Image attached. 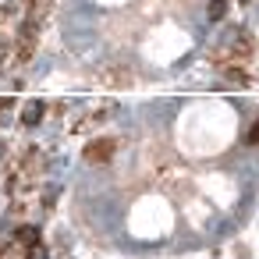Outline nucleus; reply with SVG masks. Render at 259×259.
I'll return each mask as SVG.
<instances>
[{
    "instance_id": "nucleus-7",
    "label": "nucleus",
    "mask_w": 259,
    "mask_h": 259,
    "mask_svg": "<svg viewBox=\"0 0 259 259\" xmlns=\"http://www.w3.org/2000/svg\"><path fill=\"white\" fill-rule=\"evenodd\" d=\"M224 75H227V78H231L234 85H245V82H248V75H245L241 68H224Z\"/></svg>"
},
{
    "instance_id": "nucleus-1",
    "label": "nucleus",
    "mask_w": 259,
    "mask_h": 259,
    "mask_svg": "<svg viewBox=\"0 0 259 259\" xmlns=\"http://www.w3.org/2000/svg\"><path fill=\"white\" fill-rule=\"evenodd\" d=\"M114 153H117V139H107V135H103V139H93V142L85 146V160H89V163H107Z\"/></svg>"
},
{
    "instance_id": "nucleus-9",
    "label": "nucleus",
    "mask_w": 259,
    "mask_h": 259,
    "mask_svg": "<svg viewBox=\"0 0 259 259\" xmlns=\"http://www.w3.org/2000/svg\"><path fill=\"white\" fill-rule=\"evenodd\" d=\"M245 142H248V146H259V121H255V124L248 128V135H245Z\"/></svg>"
},
{
    "instance_id": "nucleus-6",
    "label": "nucleus",
    "mask_w": 259,
    "mask_h": 259,
    "mask_svg": "<svg viewBox=\"0 0 259 259\" xmlns=\"http://www.w3.org/2000/svg\"><path fill=\"white\" fill-rule=\"evenodd\" d=\"M206 15H209L213 22H220V18L227 15V0H209V8H206Z\"/></svg>"
},
{
    "instance_id": "nucleus-11",
    "label": "nucleus",
    "mask_w": 259,
    "mask_h": 259,
    "mask_svg": "<svg viewBox=\"0 0 259 259\" xmlns=\"http://www.w3.org/2000/svg\"><path fill=\"white\" fill-rule=\"evenodd\" d=\"M4 156H8V146H4V142H0V160H4Z\"/></svg>"
},
{
    "instance_id": "nucleus-3",
    "label": "nucleus",
    "mask_w": 259,
    "mask_h": 259,
    "mask_svg": "<svg viewBox=\"0 0 259 259\" xmlns=\"http://www.w3.org/2000/svg\"><path fill=\"white\" fill-rule=\"evenodd\" d=\"M43 114H47V107H43L39 100H32V103H25V110H22V124H25V128H36V124L43 121Z\"/></svg>"
},
{
    "instance_id": "nucleus-8",
    "label": "nucleus",
    "mask_w": 259,
    "mask_h": 259,
    "mask_svg": "<svg viewBox=\"0 0 259 259\" xmlns=\"http://www.w3.org/2000/svg\"><path fill=\"white\" fill-rule=\"evenodd\" d=\"M15 100H0V124H8V114H11Z\"/></svg>"
},
{
    "instance_id": "nucleus-4",
    "label": "nucleus",
    "mask_w": 259,
    "mask_h": 259,
    "mask_svg": "<svg viewBox=\"0 0 259 259\" xmlns=\"http://www.w3.org/2000/svg\"><path fill=\"white\" fill-rule=\"evenodd\" d=\"M15 241L25 248V245H32V241H39V227H32V224H22L18 231H15Z\"/></svg>"
},
{
    "instance_id": "nucleus-5",
    "label": "nucleus",
    "mask_w": 259,
    "mask_h": 259,
    "mask_svg": "<svg viewBox=\"0 0 259 259\" xmlns=\"http://www.w3.org/2000/svg\"><path fill=\"white\" fill-rule=\"evenodd\" d=\"M25 259H50V252H47L43 238H39V241H32V245H25Z\"/></svg>"
},
{
    "instance_id": "nucleus-2",
    "label": "nucleus",
    "mask_w": 259,
    "mask_h": 259,
    "mask_svg": "<svg viewBox=\"0 0 259 259\" xmlns=\"http://www.w3.org/2000/svg\"><path fill=\"white\" fill-rule=\"evenodd\" d=\"M231 57L234 61H245V57H252V36L248 32H234V39H231Z\"/></svg>"
},
{
    "instance_id": "nucleus-10",
    "label": "nucleus",
    "mask_w": 259,
    "mask_h": 259,
    "mask_svg": "<svg viewBox=\"0 0 259 259\" xmlns=\"http://www.w3.org/2000/svg\"><path fill=\"white\" fill-rule=\"evenodd\" d=\"M8 50H11V47H8L4 39H0V61H4V57H8Z\"/></svg>"
},
{
    "instance_id": "nucleus-12",
    "label": "nucleus",
    "mask_w": 259,
    "mask_h": 259,
    "mask_svg": "<svg viewBox=\"0 0 259 259\" xmlns=\"http://www.w3.org/2000/svg\"><path fill=\"white\" fill-rule=\"evenodd\" d=\"M241 4H248V0H241Z\"/></svg>"
}]
</instances>
